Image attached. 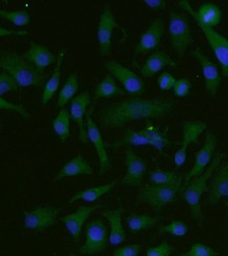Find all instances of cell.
<instances>
[{
  "instance_id": "cell-1",
  "label": "cell",
  "mask_w": 228,
  "mask_h": 256,
  "mask_svg": "<svg viewBox=\"0 0 228 256\" xmlns=\"http://www.w3.org/2000/svg\"><path fill=\"white\" fill-rule=\"evenodd\" d=\"M175 101L170 98H132L104 104L97 112V120L103 128H120L143 119H160L171 114Z\"/></svg>"
},
{
  "instance_id": "cell-2",
  "label": "cell",
  "mask_w": 228,
  "mask_h": 256,
  "mask_svg": "<svg viewBox=\"0 0 228 256\" xmlns=\"http://www.w3.org/2000/svg\"><path fill=\"white\" fill-rule=\"evenodd\" d=\"M0 68L17 81L20 88L30 86L45 88L46 86L47 74L40 72L23 55L17 52L2 50Z\"/></svg>"
},
{
  "instance_id": "cell-3",
  "label": "cell",
  "mask_w": 228,
  "mask_h": 256,
  "mask_svg": "<svg viewBox=\"0 0 228 256\" xmlns=\"http://www.w3.org/2000/svg\"><path fill=\"white\" fill-rule=\"evenodd\" d=\"M225 156L226 154L223 152H216L212 160V162L207 167V169L205 170L204 174L198 178H192L190 182L185 187H183L181 190L184 200H185L186 204L189 206L191 216L195 220L199 222L200 225L202 220H204V214L201 207L202 196L208 190L207 188L208 180L213 176L216 168L221 165L222 160Z\"/></svg>"
},
{
  "instance_id": "cell-4",
  "label": "cell",
  "mask_w": 228,
  "mask_h": 256,
  "mask_svg": "<svg viewBox=\"0 0 228 256\" xmlns=\"http://www.w3.org/2000/svg\"><path fill=\"white\" fill-rule=\"evenodd\" d=\"M168 36L172 50L182 58L187 48L193 44L189 20L186 15L170 10L168 21Z\"/></svg>"
},
{
  "instance_id": "cell-5",
  "label": "cell",
  "mask_w": 228,
  "mask_h": 256,
  "mask_svg": "<svg viewBox=\"0 0 228 256\" xmlns=\"http://www.w3.org/2000/svg\"><path fill=\"white\" fill-rule=\"evenodd\" d=\"M181 188L146 184L140 188L137 194V204H146L159 212L165 206L177 200Z\"/></svg>"
},
{
  "instance_id": "cell-6",
  "label": "cell",
  "mask_w": 228,
  "mask_h": 256,
  "mask_svg": "<svg viewBox=\"0 0 228 256\" xmlns=\"http://www.w3.org/2000/svg\"><path fill=\"white\" fill-rule=\"evenodd\" d=\"M104 68L122 84L124 90L134 97L142 96L145 92V83L140 76L132 70L123 66L115 60H108L104 63Z\"/></svg>"
},
{
  "instance_id": "cell-7",
  "label": "cell",
  "mask_w": 228,
  "mask_h": 256,
  "mask_svg": "<svg viewBox=\"0 0 228 256\" xmlns=\"http://www.w3.org/2000/svg\"><path fill=\"white\" fill-rule=\"evenodd\" d=\"M110 236L108 231L101 220H94L85 227V242L79 247L83 255H95L103 252L106 248Z\"/></svg>"
},
{
  "instance_id": "cell-8",
  "label": "cell",
  "mask_w": 228,
  "mask_h": 256,
  "mask_svg": "<svg viewBox=\"0 0 228 256\" xmlns=\"http://www.w3.org/2000/svg\"><path fill=\"white\" fill-rule=\"evenodd\" d=\"M116 28H121L119 26L116 17L113 13L112 8L108 4H105L103 6L102 13L99 17V22L97 28V41L98 50L101 57H107L112 52V37ZM125 30L124 28H121Z\"/></svg>"
},
{
  "instance_id": "cell-9",
  "label": "cell",
  "mask_w": 228,
  "mask_h": 256,
  "mask_svg": "<svg viewBox=\"0 0 228 256\" xmlns=\"http://www.w3.org/2000/svg\"><path fill=\"white\" fill-rule=\"evenodd\" d=\"M216 146H218V138L213 132H207L205 136V141L200 150L197 152L194 158V164L192 168L184 176V186L185 187L190 180L194 178H198L204 174V172L210 165L213 160V154ZM182 187V188H183Z\"/></svg>"
},
{
  "instance_id": "cell-10",
  "label": "cell",
  "mask_w": 228,
  "mask_h": 256,
  "mask_svg": "<svg viewBox=\"0 0 228 256\" xmlns=\"http://www.w3.org/2000/svg\"><path fill=\"white\" fill-rule=\"evenodd\" d=\"M61 209L54 206H39L34 210L25 211V228L43 232L57 222Z\"/></svg>"
},
{
  "instance_id": "cell-11",
  "label": "cell",
  "mask_w": 228,
  "mask_h": 256,
  "mask_svg": "<svg viewBox=\"0 0 228 256\" xmlns=\"http://www.w3.org/2000/svg\"><path fill=\"white\" fill-rule=\"evenodd\" d=\"M207 128V124L203 121H186L182 126L181 147L173 156V163L176 168H181L186 162L187 149L191 144H199V136Z\"/></svg>"
},
{
  "instance_id": "cell-12",
  "label": "cell",
  "mask_w": 228,
  "mask_h": 256,
  "mask_svg": "<svg viewBox=\"0 0 228 256\" xmlns=\"http://www.w3.org/2000/svg\"><path fill=\"white\" fill-rule=\"evenodd\" d=\"M189 55L198 61L202 68L205 90L210 97L214 98L218 94L219 88L222 83V78L216 64L209 60L200 48H195L189 52Z\"/></svg>"
},
{
  "instance_id": "cell-13",
  "label": "cell",
  "mask_w": 228,
  "mask_h": 256,
  "mask_svg": "<svg viewBox=\"0 0 228 256\" xmlns=\"http://www.w3.org/2000/svg\"><path fill=\"white\" fill-rule=\"evenodd\" d=\"M85 124L89 140L93 144L98 156V161H99V172H98V176H102L112 168L111 160L108 158L106 150V143H104L100 130L98 128L97 124L92 119V116L89 112H86L85 114Z\"/></svg>"
},
{
  "instance_id": "cell-14",
  "label": "cell",
  "mask_w": 228,
  "mask_h": 256,
  "mask_svg": "<svg viewBox=\"0 0 228 256\" xmlns=\"http://www.w3.org/2000/svg\"><path fill=\"white\" fill-rule=\"evenodd\" d=\"M195 24L201 28L214 57L218 60L221 66L222 74L228 79V38L218 33L213 28L203 26L199 21H195Z\"/></svg>"
},
{
  "instance_id": "cell-15",
  "label": "cell",
  "mask_w": 228,
  "mask_h": 256,
  "mask_svg": "<svg viewBox=\"0 0 228 256\" xmlns=\"http://www.w3.org/2000/svg\"><path fill=\"white\" fill-rule=\"evenodd\" d=\"M179 8L185 10L194 19V21H199L205 26L213 28L214 26H219L222 20V10L221 8L211 2L203 4L198 10H193L192 6L187 0H181L178 4Z\"/></svg>"
},
{
  "instance_id": "cell-16",
  "label": "cell",
  "mask_w": 228,
  "mask_h": 256,
  "mask_svg": "<svg viewBox=\"0 0 228 256\" xmlns=\"http://www.w3.org/2000/svg\"><path fill=\"white\" fill-rule=\"evenodd\" d=\"M164 20L161 17L151 21L146 30L141 35L140 40L135 48V59L140 54H147L151 50H157L160 46L161 39L164 35Z\"/></svg>"
},
{
  "instance_id": "cell-17",
  "label": "cell",
  "mask_w": 228,
  "mask_h": 256,
  "mask_svg": "<svg viewBox=\"0 0 228 256\" xmlns=\"http://www.w3.org/2000/svg\"><path fill=\"white\" fill-rule=\"evenodd\" d=\"M126 174L121 180V184L126 186H140L147 172V163L140 158L132 148H126L125 152Z\"/></svg>"
},
{
  "instance_id": "cell-18",
  "label": "cell",
  "mask_w": 228,
  "mask_h": 256,
  "mask_svg": "<svg viewBox=\"0 0 228 256\" xmlns=\"http://www.w3.org/2000/svg\"><path fill=\"white\" fill-rule=\"evenodd\" d=\"M224 198H228V161L221 163L214 172L208 188L207 198L204 200L203 205H216Z\"/></svg>"
},
{
  "instance_id": "cell-19",
  "label": "cell",
  "mask_w": 228,
  "mask_h": 256,
  "mask_svg": "<svg viewBox=\"0 0 228 256\" xmlns=\"http://www.w3.org/2000/svg\"><path fill=\"white\" fill-rule=\"evenodd\" d=\"M105 207V205H94V206H80L77 210L73 213H70L68 216H64L60 218V220L64 222L65 227L70 232L71 236L73 238L75 242H78L81 236L82 228L84 226L85 222L93 214L95 211L98 209H101Z\"/></svg>"
},
{
  "instance_id": "cell-20",
  "label": "cell",
  "mask_w": 228,
  "mask_h": 256,
  "mask_svg": "<svg viewBox=\"0 0 228 256\" xmlns=\"http://www.w3.org/2000/svg\"><path fill=\"white\" fill-rule=\"evenodd\" d=\"M91 102V96L86 92L76 96L71 101L70 114L73 121L79 127V141L82 144H86L89 141L88 132H86L84 126V116L86 114V108H89Z\"/></svg>"
},
{
  "instance_id": "cell-21",
  "label": "cell",
  "mask_w": 228,
  "mask_h": 256,
  "mask_svg": "<svg viewBox=\"0 0 228 256\" xmlns=\"http://www.w3.org/2000/svg\"><path fill=\"white\" fill-rule=\"evenodd\" d=\"M40 72L45 74V70L57 62V56L46 46H42L30 40V48L23 55Z\"/></svg>"
},
{
  "instance_id": "cell-22",
  "label": "cell",
  "mask_w": 228,
  "mask_h": 256,
  "mask_svg": "<svg viewBox=\"0 0 228 256\" xmlns=\"http://www.w3.org/2000/svg\"><path fill=\"white\" fill-rule=\"evenodd\" d=\"M178 68L177 62L173 60L167 52L163 50H157L151 54L142 66L140 68V74L144 78L154 77L157 72L164 68Z\"/></svg>"
},
{
  "instance_id": "cell-23",
  "label": "cell",
  "mask_w": 228,
  "mask_h": 256,
  "mask_svg": "<svg viewBox=\"0 0 228 256\" xmlns=\"http://www.w3.org/2000/svg\"><path fill=\"white\" fill-rule=\"evenodd\" d=\"M124 208L119 207L115 210L106 209L101 212V216H104L111 225L110 232V244L113 246H118L126 240V232L122 225V216Z\"/></svg>"
},
{
  "instance_id": "cell-24",
  "label": "cell",
  "mask_w": 228,
  "mask_h": 256,
  "mask_svg": "<svg viewBox=\"0 0 228 256\" xmlns=\"http://www.w3.org/2000/svg\"><path fill=\"white\" fill-rule=\"evenodd\" d=\"M93 174H94L93 167L83 158V156L79 154L75 158H73L71 161H69L60 169V172L56 174L55 178H54L53 182L56 183L60 180L78 176H92Z\"/></svg>"
},
{
  "instance_id": "cell-25",
  "label": "cell",
  "mask_w": 228,
  "mask_h": 256,
  "mask_svg": "<svg viewBox=\"0 0 228 256\" xmlns=\"http://www.w3.org/2000/svg\"><path fill=\"white\" fill-rule=\"evenodd\" d=\"M65 52H67V48H63L59 50V52L57 54L56 66L53 70L52 76L47 81L45 88H43L42 98H41L42 105H47L53 99V97L55 96L56 92L59 88L60 80H61V68H62V64L64 62V58H65Z\"/></svg>"
},
{
  "instance_id": "cell-26",
  "label": "cell",
  "mask_w": 228,
  "mask_h": 256,
  "mask_svg": "<svg viewBox=\"0 0 228 256\" xmlns=\"http://www.w3.org/2000/svg\"><path fill=\"white\" fill-rule=\"evenodd\" d=\"M147 138L150 146H153L156 150L162 154H164V149L171 146L172 143L167 136V130L160 132L159 128L151 122H147L144 130H141Z\"/></svg>"
},
{
  "instance_id": "cell-27",
  "label": "cell",
  "mask_w": 228,
  "mask_h": 256,
  "mask_svg": "<svg viewBox=\"0 0 228 256\" xmlns=\"http://www.w3.org/2000/svg\"><path fill=\"white\" fill-rule=\"evenodd\" d=\"M126 92L119 88L117 83L115 82V78L112 76L111 74H107L106 76L102 79L95 86L94 92V100L93 103H95L101 99V98H112L116 97V96H125Z\"/></svg>"
},
{
  "instance_id": "cell-28",
  "label": "cell",
  "mask_w": 228,
  "mask_h": 256,
  "mask_svg": "<svg viewBox=\"0 0 228 256\" xmlns=\"http://www.w3.org/2000/svg\"><path fill=\"white\" fill-rule=\"evenodd\" d=\"M117 184H118V180H113V182L108 183L106 185L96 186V187L77 191L69 200V204L72 205V204H74V202L81 200H85V202H93L97 200H99L104 194H110V192L117 186Z\"/></svg>"
},
{
  "instance_id": "cell-29",
  "label": "cell",
  "mask_w": 228,
  "mask_h": 256,
  "mask_svg": "<svg viewBox=\"0 0 228 256\" xmlns=\"http://www.w3.org/2000/svg\"><path fill=\"white\" fill-rule=\"evenodd\" d=\"M163 218L160 216H151L149 214H139L136 212H130L126 218V222L129 231L136 234L140 231L148 230L155 227Z\"/></svg>"
},
{
  "instance_id": "cell-30",
  "label": "cell",
  "mask_w": 228,
  "mask_h": 256,
  "mask_svg": "<svg viewBox=\"0 0 228 256\" xmlns=\"http://www.w3.org/2000/svg\"><path fill=\"white\" fill-rule=\"evenodd\" d=\"M149 182L153 185L159 186H170V187H178L182 189V183L184 178L181 174H178L176 172H167L163 169H155L150 172Z\"/></svg>"
},
{
  "instance_id": "cell-31",
  "label": "cell",
  "mask_w": 228,
  "mask_h": 256,
  "mask_svg": "<svg viewBox=\"0 0 228 256\" xmlns=\"http://www.w3.org/2000/svg\"><path fill=\"white\" fill-rule=\"evenodd\" d=\"M78 90H79L78 72H75L70 74L67 82L64 83L63 88H61L58 100H57L56 108L58 110H63L64 106L75 98V94H77Z\"/></svg>"
},
{
  "instance_id": "cell-32",
  "label": "cell",
  "mask_w": 228,
  "mask_h": 256,
  "mask_svg": "<svg viewBox=\"0 0 228 256\" xmlns=\"http://www.w3.org/2000/svg\"><path fill=\"white\" fill-rule=\"evenodd\" d=\"M149 145L147 138L142 132H136L133 128H127L124 136L120 140H116L113 143L106 144V148L118 149L122 146H145Z\"/></svg>"
},
{
  "instance_id": "cell-33",
  "label": "cell",
  "mask_w": 228,
  "mask_h": 256,
  "mask_svg": "<svg viewBox=\"0 0 228 256\" xmlns=\"http://www.w3.org/2000/svg\"><path fill=\"white\" fill-rule=\"evenodd\" d=\"M70 121H71V114L69 110L63 108L59 112L58 116L52 122L53 130L60 138L61 143H64L71 136Z\"/></svg>"
},
{
  "instance_id": "cell-34",
  "label": "cell",
  "mask_w": 228,
  "mask_h": 256,
  "mask_svg": "<svg viewBox=\"0 0 228 256\" xmlns=\"http://www.w3.org/2000/svg\"><path fill=\"white\" fill-rule=\"evenodd\" d=\"M0 17L10 21L16 26H27L31 24V16L28 10H0Z\"/></svg>"
},
{
  "instance_id": "cell-35",
  "label": "cell",
  "mask_w": 228,
  "mask_h": 256,
  "mask_svg": "<svg viewBox=\"0 0 228 256\" xmlns=\"http://www.w3.org/2000/svg\"><path fill=\"white\" fill-rule=\"evenodd\" d=\"M188 226L186 222H184L182 220H172L170 222L168 225H163L158 228L157 236H161V234H171L173 236L177 238H182L185 236L187 232H188Z\"/></svg>"
},
{
  "instance_id": "cell-36",
  "label": "cell",
  "mask_w": 228,
  "mask_h": 256,
  "mask_svg": "<svg viewBox=\"0 0 228 256\" xmlns=\"http://www.w3.org/2000/svg\"><path fill=\"white\" fill-rule=\"evenodd\" d=\"M19 88L17 81L10 74L4 70L0 72V97L11 92H18Z\"/></svg>"
},
{
  "instance_id": "cell-37",
  "label": "cell",
  "mask_w": 228,
  "mask_h": 256,
  "mask_svg": "<svg viewBox=\"0 0 228 256\" xmlns=\"http://www.w3.org/2000/svg\"><path fill=\"white\" fill-rule=\"evenodd\" d=\"M219 253L213 248L207 246V244L195 242L192 244L188 251L180 254L179 256H218Z\"/></svg>"
},
{
  "instance_id": "cell-38",
  "label": "cell",
  "mask_w": 228,
  "mask_h": 256,
  "mask_svg": "<svg viewBox=\"0 0 228 256\" xmlns=\"http://www.w3.org/2000/svg\"><path fill=\"white\" fill-rule=\"evenodd\" d=\"M176 251V248L170 246L167 242H163L156 247H149L145 256H169Z\"/></svg>"
},
{
  "instance_id": "cell-39",
  "label": "cell",
  "mask_w": 228,
  "mask_h": 256,
  "mask_svg": "<svg viewBox=\"0 0 228 256\" xmlns=\"http://www.w3.org/2000/svg\"><path fill=\"white\" fill-rule=\"evenodd\" d=\"M191 90V82L188 78L178 79L173 86V96L177 98H185Z\"/></svg>"
},
{
  "instance_id": "cell-40",
  "label": "cell",
  "mask_w": 228,
  "mask_h": 256,
  "mask_svg": "<svg viewBox=\"0 0 228 256\" xmlns=\"http://www.w3.org/2000/svg\"><path fill=\"white\" fill-rule=\"evenodd\" d=\"M0 110H11V112H15L17 114H19L23 118L25 119H29L30 114L28 112V110L25 108L24 105L20 104H16L13 102H10L8 100H6L4 97H0Z\"/></svg>"
},
{
  "instance_id": "cell-41",
  "label": "cell",
  "mask_w": 228,
  "mask_h": 256,
  "mask_svg": "<svg viewBox=\"0 0 228 256\" xmlns=\"http://www.w3.org/2000/svg\"><path fill=\"white\" fill-rule=\"evenodd\" d=\"M157 82H158V86L161 90L168 92L171 88H173V86H175L177 80L170 72H164L160 74Z\"/></svg>"
},
{
  "instance_id": "cell-42",
  "label": "cell",
  "mask_w": 228,
  "mask_h": 256,
  "mask_svg": "<svg viewBox=\"0 0 228 256\" xmlns=\"http://www.w3.org/2000/svg\"><path fill=\"white\" fill-rule=\"evenodd\" d=\"M141 250H142V246L139 244H127V246L116 249L113 253V256H138Z\"/></svg>"
},
{
  "instance_id": "cell-43",
  "label": "cell",
  "mask_w": 228,
  "mask_h": 256,
  "mask_svg": "<svg viewBox=\"0 0 228 256\" xmlns=\"http://www.w3.org/2000/svg\"><path fill=\"white\" fill-rule=\"evenodd\" d=\"M30 34L29 30H8L5 28H0V37H26Z\"/></svg>"
},
{
  "instance_id": "cell-44",
  "label": "cell",
  "mask_w": 228,
  "mask_h": 256,
  "mask_svg": "<svg viewBox=\"0 0 228 256\" xmlns=\"http://www.w3.org/2000/svg\"><path fill=\"white\" fill-rule=\"evenodd\" d=\"M144 4L147 8L151 10H164L167 6V2L165 0H144Z\"/></svg>"
},
{
  "instance_id": "cell-45",
  "label": "cell",
  "mask_w": 228,
  "mask_h": 256,
  "mask_svg": "<svg viewBox=\"0 0 228 256\" xmlns=\"http://www.w3.org/2000/svg\"><path fill=\"white\" fill-rule=\"evenodd\" d=\"M225 204L227 205V216H228V202H225Z\"/></svg>"
},
{
  "instance_id": "cell-46",
  "label": "cell",
  "mask_w": 228,
  "mask_h": 256,
  "mask_svg": "<svg viewBox=\"0 0 228 256\" xmlns=\"http://www.w3.org/2000/svg\"><path fill=\"white\" fill-rule=\"evenodd\" d=\"M69 256H77V255H76V254H70Z\"/></svg>"
}]
</instances>
